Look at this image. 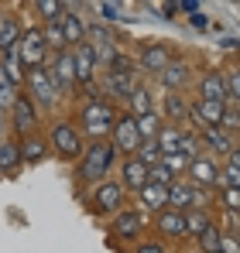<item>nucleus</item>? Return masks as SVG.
<instances>
[{"instance_id": "obj_1", "label": "nucleus", "mask_w": 240, "mask_h": 253, "mask_svg": "<svg viewBox=\"0 0 240 253\" xmlns=\"http://www.w3.org/2000/svg\"><path fill=\"white\" fill-rule=\"evenodd\" d=\"M114 161H117V151H114V144H103V140H96V144H89V147H82V161H79V181L86 185H100V181H107V174L114 168Z\"/></svg>"}, {"instance_id": "obj_2", "label": "nucleus", "mask_w": 240, "mask_h": 253, "mask_svg": "<svg viewBox=\"0 0 240 253\" xmlns=\"http://www.w3.org/2000/svg\"><path fill=\"white\" fill-rule=\"evenodd\" d=\"M114 120H117L114 106H110L107 99H96V96L82 106V113H79L82 133H89V137H96V140H103V137L114 130Z\"/></svg>"}, {"instance_id": "obj_3", "label": "nucleus", "mask_w": 240, "mask_h": 253, "mask_svg": "<svg viewBox=\"0 0 240 253\" xmlns=\"http://www.w3.org/2000/svg\"><path fill=\"white\" fill-rule=\"evenodd\" d=\"M28 89H31V103H35V110L38 106H52L62 92H59V85L52 79V69L48 65H38V69H28Z\"/></svg>"}, {"instance_id": "obj_4", "label": "nucleus", "mask_w": 240, "mask_h": 253, "mask_svg": "<svg viewBox=\"0 0 240 253\" xmlns=\"http://www.w3.org/2000/svg\"><path fill=\"white\" fill-rule=\"evenodd\" d=\"M45 38H41L38 28H28V31H21V38L14 44V58L21 62V69H38L41 62H45Z\"/></svg>"}, {"instance_id": "obj_5", "label": "nucleus", "mask_w": 240, "mask_h": 253, "mask_svg": "<svg viewBox=\"0 0 240 253\" xmlns=\"http://www.w3.org/2000/svg\"><path fill=\"white\" fill-rule=\"evenodd\" d=\"M52 151H55L59 158H65V161L79 158L82 154V133L69 124V120H59V124L52 126Z\"/></svg>"}, {"instance_id": "obj_6", "label": "nucleus", "mask_w": 240, "mask_h": 253, "mask_svg": "<svg viewBox=\"0 0 240 253\" xmlns=\"http://www.w3.org/2000/svg\"><path fill=\"white\" fill-rule=\"evenodd\" d=\"M189 185L192 188H220V165L216 158L209 154H199L196 161H189Z\"/></svg>"}, {"instance_id": "obj_7", "label": "nucleus", "mask_w": 240, "mask_h": 253, "mask_svg": "<svg viewBox=\"0 0 240 253\" xmlns=\"http://www.w3.org/2000/svg\"><path fill=\"white\" fill-rule=\"evenodd\" d=\"M86 44H89V51H93L96 65H110V62L117 58V51H114V35H110L103 24L86 28Z\"/></svg>"}, {"instance_id": "obj_8", "label": "nucleus", "mask_w": 240, "mask_h": 253, "mask_svg": "<svg viewBox=\"0 0 240 253\" xmlns=\"http://www.w3.org/2000/svg\"><path fill=\"white\" fill-rule=\"evenodd\" d=\"M114 151H123L127 158L137 151V144H141V137H137V124H134V117L130 113H123V117H117L114 120Z\"/></svg>"}, {"instance_id": "obj_9", "label": "nucleus", "mask_w": 240, "mask_h": 253, "mask_svg": "<svg viewBox=\"0 0 240 253\" xmlns=\"http://www.w3.org/2000/svg\"><path fill=\"white\" fill-rule=\"evenodd\" d=\"M199 188H192L189 181H172L168 185V209L172 212H189L199 209Z\"/></svg>"}, {"instance_id": "obj_10", "label": "nucleus", "mask_w": 240, "mask_h": 253, "mask_svg": "<svg viewBox=\"0 0 240 253\" xmlns=\"http://www.w3.org/2000/svg\"><path fill=\"white\" fill-rule=\"evenodd\" d=\"M123 206V188H120V181H100L96 185V192H93V209L96 212H120Z\"/></svg>"}, {"instance_id": "obj_11", "label": "nucleus", "mask_w": 240, "mask_h": 253, "mask_svg": "<svg viewBox=\"0 0 240 253\" xmlns=\"http://www.w3.org/2000/svg\"><path fill=\"white\" fill-rule=\"evenodd\" d=\"M158 79L165 89H172V92H179V89H185L189 79H192V65L185 62V58H168V65L158 72Z\"/></svg>"}, {"instance_id": "obj_12", "label": "nucleus", "mask_w": 240, "mask_h": 253, "mask_svg": "<svg viewBox=\"0 0 240 253\" xmlns=\"http://www.w3.org/2000/svg\"><path fill=\"white\" fill-rule=\"evenodd\" d=\"M72 51V69H76V85H89L96 76V58L89 51V44L82 42L79 48H69Z\"/></svg>"}, {"instance_id": "obj_13", "label": "nucleus", "mask_w": 240, "mask_h": 253, "mask_svg": "<svg viewBox=\"0 0 240 253\" xmlns=\"http://www.w3.org/2000/svg\"><path fill=\"white\" fill-rule=\"evenodd\" d=\"M141 229H144V219H141V212H134V209H120L114 226H110V233L117 240H134Z\"/></svg>"}, {"instance_id": "obj_14", "label": "nucleus", "mask_w": 240, "mask_h": 253, "mask_svg": "<svg viewBox=\"0 0 240 253\" xmlns=\"http://www.w3.org/2000/svg\"><path fill=\"white\" fill-rule=\"evenodd\" d=\"M52 79L59 85V92H69L76 85V69H72V51H59L52 62Z\"/></svg>"}, {"instance_id": "obj_15", "label": "nucleus", "mask_w": 240, "mask_h": 253, "mask_svg": "<svg viewBox=\"0 0 240 253\" xmlns=\"http://www.w3.org/2000/svg\"><path fill=\"white\" fill-rule=\"evenodd\" d=\"M120 188H134V192H141L144 185H148V165H141L134 154L130 158H123V165H120Z\"/></svg>"}, {"instance_id": "obj_16", "label": "nucleus", "mask_w": 240, "mask_h": 253, "mask_svg": "<svg viewBox=\"0 0 240 253\" xmlns=\"http://www.w3.org/2000/svg\"><path fill=\"white\" fill-rule=\"evenodd\" d=\"M199 144L206 151H213V154H230L234 151V140H230V133L227 130H220V126H199Z\"/></svg>"}, {"instance_id": "obj_17", "label": "nucleus", "mask_w": 240, "mask_h": 253, "mask_svg": "<svg viewBox=\"0 0 240 253\" xmlns=\"http://www.w3.org/2000/svg\"><path fill=\"white\" fill-rule=\"evenodd\" d=\"M223 110H227V103H209V99H196V103L189 106L192 120H196L199 126H220Z\"/></svg>"}, {"instance_id": "obj_18", "label": "nucleus", "mask_w": 240, "mask_h": 253, "mask_svg": "<svg viewBox=\"0 0 240 253\" xmlns=\"http://www.w3.org/2000/svg\"><path fill=\"white\" fill-rule=\"evenodd\" d=\"M199 99L227 103V85H223V72H220V69H209V72L199 79Z\"/></svg>"}, {"instance_id": "obj_19", "label": "nucleus", "mask_w": 240, "mask_h": 253, "mask_svg": "<svg viewBox=\"0 0 240 253\" xmlns=\"http://www.w3.org/2000/svg\"><path fill=\"white\" fill-rule=\"evenodd\" d=\"M10 117H14V130H17V133H24V130H31V126H35L38 110H35V103H31L28 96H17V99H14V106H10Z\"/></svg>"}, {"instance_id": "obj_20", "label": "nucleus", "mask_w": 240, "mask_h": 253, "mask_svg": "<svg viewBox=\"0 0 240 253\" xmlns=\"http://www.w3.org/2000/svg\"><path fill=\"white\" fill-rule=\"evenodd\" d=\"M103 89H107V96H114V99H127V96L134 92V72H114V69H107Z\"/></svg>"}, {"instance_id": "obj_21", "label": "nucleus", "mask_w": 240, "mask_h": 253, "mask_svg": "<svg viewBox=\"0 0 240 253\" xmlns=\"http://www.w3.org/2000/svg\"><path fill=\"white\" fill-rule=\"evenodd\" d=\"M168 58H172V51H168L161 42H151V44L141 48V69H148V72H155V76L168 65Z\"/></svg>"}, {"instance_id": "obj_22", "label": "nucleus", "mask_w": 240, "mask_h": 253, "mask_svg": "<svg viewBox=\"0 0 240 253\" xmlns=\"http://www.w3.org/2000/svg\"><path fill=\"white\" fill-rule=\"evenodd\" d=\"M59 28H62L65 48H79V44L86 42V24H82L79 14H62V17H59Z\"/></svg>"}, {"instance_id": "obj_23", "label": "nucleus", "mask_w": 240, "mask_h": 253, "mask_svg": "<svg viewBox=\"0 0 240 253\" xmlns=\"http://www.w3.org/2000/svg\"><path fill=\"white\" fill-rule=\"evenodd\" d=\"M137 195H141V206H144V209H155V212L168 209V185H155V181H148Z\"/></svg>"}, {"instance_id": "obj_24", "label": "nucleus", "mask_w": 240, "mask_h": 253, "mask_svg": "<svg viewBox=\"0 0 240 253\" xmlns=\"http://www.w3.org/2000/svg\"><path fill=\"white\" fill-rule=\"evenodd\" d=\"M130 106V117H144V113H155V103H151V92L144 85H134V92L123 99Z\"/></svg>"}, {"instance_id": "obj_25", "label": "nucleus", "mask_w": 240, "mask_h": 253, "mask_svg": "<svg viewBox=\"0 0 240 253\" xmlns=\"http://www.w3.org/2000/svg\"><path fill=\"white\" fill-rule=\"evenodd\" d=\"M158 229L161 233H168V236H185V219H182V212H172V209H161L158 212Z\"/></svg>"}, {"instance_id": "obj_26", "label": "nucleus", "mask_w": 240, "mask_h": 253, "mask_svg": "<svg viewBox=\"0 0 240 253\" xmlns=\"http://www.w3.org/2000/svg\"><path fill=\"white\" fill-rule=\"evenodd\" d=\"M21 38V24L14 21V17H3L0 21V55H10L14 51V44Z\"/></svg>"}, {"instance_id": "obj_27", "label": "nucleus", "mask_w": 240, "mask_h": 253, "mask_svg": "<svg viewBox=\"0 0 240 253\" xmlns=\"http://www.w3.org/2000/svg\"><path fill=\"white\" fill-rule=\"evenodd\" d=\"M17 147H21V161H28V165H38L48 154V144L41 137H24V144H17Z\"/></svg>"}, {"instance_id": "obj_28", "label": "nucleus", "mask_w": 240, "mask_h": 253, "mask_svg": "<svg viewBox=\"0 0 240 253\" xmlns=\"http://www.w3.org/2000/svg\"><path fill=\"white\" fill-rule=\"evenodd\" d=\"M134 124H137V137L141 140H155L161 130V117L158 113H144V117H134Z\"/></svg>"}, {"instance_id": "obj_29", "label": "nucleus", "mask_w": 240, "mask_h": 253, "mask_svg": "<svg viewBox=\"0 0 240 253\" xmlns=\"http://www.w3.org/2000/svg\"><path fill=\"white\" fill-rule=\"evenodd\" d=\"M165 117L172 120V124H179V120H185L189 117V103L179 96V92H172V96H165Z\"/></svg>"}, {"instance_id": "obj_30", "label": "nucleus", "mask_w": 240, "mask_h": 253, "mask_svg": "<svg viewBox=\"0 0 240 253\" xmlns=\"http://www.w3.org/2000/svg\"><path fill=\"white\" fill-rule=\"evenodd\" d=\"M196 240H199L202 253H220V247H223V229L220 226H209V229H202Z\"/></svg>"}, {"instance_id": "obj_31", "label": "nucleus", "mask_w": 240, "mask_h": 253, "mask_svg": "<svg viewBox=\"0 0 240 253\" xmlns=\"http://www.w3.org/2000/svg\"><path fill=\"white\" fill-rule=\"evenodd\" d=\"M182 219H185V236L192 233V236H199L202 229H209L213 222H209V215L202 209H189V212H182Z\"/></svg>"}, {"instance_id": "obj_32", "label": "nucleus", "mask_w": 240, "mask_h": 253, "mask_svg": "<svg viewBox=\"0 0 240 253\" xmlns=\"http://www.w3.org/2000/svg\"><path fill=\"white\" fill-rule=\"evenodd\" d=\"M155 144H158L161 154H179V126H161Z\"/></svg>"}, {"instance_id": "obj_33", "label": "nucleus", "mask_w": 240, "mask_h": 253, "mask_svg": "<svg viewBox=\"0 0 240 253\" xmlns=\"http://www.w3.org/2000/svg\"><path fill=\"white\" fill-rule=\"evenodd\" d=\"M179 158H185V161H196L199 158V137L196 133L179 130Z\"/></svg>"}, {"instance_id": "obj_34", "label": "nucleus", "mask_w": 240, "mask_h": 253, "mask_svg": "<svg viewBox=\"0 0 240 253\" xmlns=\"http://www.w3.org/2000/svg\"><path fill=\"white\" fill-rule=\"evenodd\" d=\"M134 158H137L141 165L155 168V165L161 161V151H158V144H155V140H141V144H137V151H134Z\"/></svg>"}, {"instance_id": "obj_35", "label": "nucleus", "mask_w": 240, "mask_h": 253, "mask_svg": "<svg viewBox=\"0 0 240 253\" xmlns=\"http://www.w3.org/2000/svg\"><path fill=\"white\" fill-rule=\"evenodd\" d=\"M17 165H21V147L14 140L0 144V171H14Z\"/></svg>"}, {"instance_id": "obj_36", "label": "nucleus", "mask_w": 240, "mask_h": 253, "mask_svg": "<svg viewBox=\"0 0 240 253\" xmlns=\"http://www.w3.org/2000/svg\"><path fill=\"white\" fill-rule=\"evenodd\" d=\"M41 38H45V48H55V51H69L65 48V38H62V28H59V21H52L45 31H41Z\"/></svg>"}, {"instance_id": "obj_37", "label": "nucleus", "mask_w": 240, "mask_h": 253, "mask_svg": "<svg viewBox=\"0 0 240 253\" xmlns=\"http://www.w3.org/2000/svg\"><path fill=\"white\" fill-rule=\"evenodd\" d=\"M35 10H38L48 24H52V21H59V17L65 14V3H59V0H38V3H35Z\"/></svg>"}, {"instance_id": "obj_38", "label": "nucleus", "mask_w": 240, "mask_h": 253, "mask_svg": "<svg viewBox=\"0 0 240 253\" xmlns=\"http://www.w3.org/2000/svg\"><path fill=\"white\" fill-rule=\"evenodd\" d=\"M240 126V113L234 103H227V110H223V120H220V130H227V133H234Z\"/></svg>"}, {"instance_id": "obj_39", "label": "nucleus", "mask_w": 240, "mask_h": 253, "mask_svg": "<svg viewBox=\"0 0 240 253\" xmlns=\"http://www.w3.org/2000/svg\"><path fill=\"white\" fill-rule=\"evenodd\" d=\"M158 165H165V168L172 171V174H179V171H185L189 168V161L185 158H179V154H161V161Z\"/></svg>"}, {"instance_id": "obj_40", "label": "nucleus", "mask_w": 240, "mask_h": 253, "mask_svg": "<svg viewBox=\"0 0 240 253\" xmlns=\"http://www.w3.org/2000/svg\"><path fill=\"white\" fill-rule=\"evenodd\" d=\"M223 209L227 212L240 209V188H223Z\"/></svg>"}, {"instance_id": "obj_41", "label": "nucleus", "mask_w": 240, "mask_h": 253, "mask_svg": "<svg viewBox=\"0 0 240 253\" xmlns=\"http://www.w3.org/2000/svg\"><path fill=\"white\" fill-rule=\"evenodd\" d=\"M96 10H100V17H103V21H117V17H120V14H117V10H120L117 3H96Z\"/></svg>"}, {"instance_id": "obj_42", "label": "nucleus", "mask_w": 240, "mask_h": 253, "mask_svg": "<svg viewBox=\"0 0 240 253\" xmlns=\"http://www.w3.org/2000/svg\"><path fill=\"white\" fill-rule=\"evenodd\" d=\"M134 253H165V247H161V243H141Z\"/></svg>"}]
</instances>
